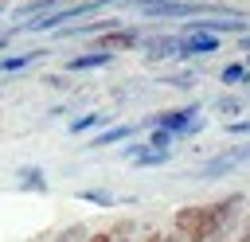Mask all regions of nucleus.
Returning a JSON list of instances; mask_svg holds the SVG:
<instances>
[{"label":"nucleus","instance_id":"1","mask_svg":"<svg viewBox=\"0 0 250 242\" xmlns=\"http://www.w3.org/2000/svg\"><path fill=\"white\" fill-rule=\"evenodd\" d=\"M242 207V195H227L219 203H195V207H184L176 219H172V242H223L230 234V222Z\"/></svg>","mask_w":250,"mask_h":242},{"label":"nucleus","instance_id":"2","mask_svg":"<svg viewBox=\"0 0 250 242\" xmlns=\"http://www.w3.org/2000/svg\"><path fill=\"white\" fill-rule=\"evenodd\" d=\"M195 113H203L199 105H184V109H160V113H152L148 117V125L152 129H168V133H188L199 117Z\"/></svg>","mask_w":250,"mask_h":242},{"label":"nucleus","instance_id":"3","mask_svg":"<svg viewBox=\"0 0 250 242\" xmlns=\"http://www.w3.org/2000/svg\"><path fill=\"white\" fill-rule=\"evenodd\" d=\"M141 16H195L207 12V4H188V0H129Z\"/></svg>","mask_w":250,"mask_h":242},{"label":"nucleus","instance_id":"4","mask_svg":"<svg viewBox=\"0 0 250 242\" xmlns=\"http://www.w3.org/2000/svg\"><path fill=\"white\" fill-rule=\"evenodd\" d=\"M250 160V144H242V148H230V152H223V156H215V160H203L199 164V180H215V176H227L230 168H238V164H246Z\"/></svg>","mask_w":250,"mask_h":242},{"label":"nucleus","instance_id":"5","mask_svg":"<svg viewBox=\"0 0 250 242\" xmlns=\"http://www.w3.org/2000/svg\"><path fill=\"white\" fill-rule=\"evenodd\" d=\"M219 51V35L211 31H184L180 39V59H207Z\"/></svg>","mask_w":250,"mask_h":242},{"label":"nucleus","instance_id":"6","mask_svg":"<svg viewBox=\"0 0 250 242\" xmlns=\"http://www.w3.org/2000/svg\"><path fill=\"white\" fill-rule=\"evenodd\" d=\"M137 43H141V31L137 27H113V31H102L98 51H129Z\"/></svg>","mask_w":250,"mask_h":242},{"label":"nucleus","instance_id":"7","mask_svg":"<svg viewBox=\"0 0 250 242\" xmlns=\"http://www.w3.org/2000/svg\"><path fill=\"white\" fill-rule=\"evenodd\" d=\"M137 133V125H109V129H102V133H94L82 148H105V144H121V141H129Z\"/></svg>","mask_w":250,"mask_h":242},{"label":"nucleus","instance_id":"8","mask_svg":"<svg viewBox=\"0 0 250 242\" xmlns=\"http://www.w3.org/2000/svg\"><path fill=\"white\" fill-rule=\"evenodd\" d=\"M16 183H20L23 191H39V195H47V172H43L39 164H20V168H16Z\"/></svg>","mask_w":250,"mask_h":242},{"label":"nucleus","instance_id":"9","mask_svg":"<svg viewBox=\"0 0 250 242\" xmlns=\"http://www.w3.org/2000/svg\"><path fill=\"white\" fill-rule=\"evenodd\" d=\"M148 62H160V59H180V39L172 35H160V39H148V51H145Z\"/></svg>","mask_w":250,"mask_h":242},{"label":"nucleus","instance_id":"10","mask_svg":"<svg viewBox=\"0 0 250 242\" xmlns=\"http://www.w3.org/2000/svg\"><path fill=\"white\" fill-rule=\"evenodd\" d=\"M109 59H113V51H98V47H94V51H86V55H74V59L66 62V70H74V74H78V70H98V66H105Z\"/></svg>","mask_w":250,"mask_h":242},{"label":"nucleus","instance_id":"11","mask_svg":"<svg viewBox=\"0 0 250 242\" xmlns=\"http://www.w3.org/2000/svg\"><path fill=\"white\" fill-rule=\"evenodd\" d=\"M172 160V152L168 148H148V144H141V152L133 156V164L137 168H156V164H168Z\"/></svg>","mask_w":250,"mask_h":242},{"label":"nucleus","instance_id":"12","mask_svg":"<svg viewBox=\"0 0 250 242\" xmlns=\"http://www.w3.org/2000/svg\"><path fill=\"white\" fill-rule=\"evenodd\" d=\"M43 51H23V55H4L0 59V74H12V70H23V66H31L35 59H39Z\"/></svg>","mask_w":250,"mask_h":242},{"label":"nucleus","instance_id":"13","mask_svg":"<svg viewBox=\"0 0 250 242\" xmlns=\"http://www.w3.org/2000/svg\"><path fill=\"white\" fill-rule=\"evenodd\" d=\"M105 121H109V113H82V117L70 121V133H90V129L105 125Z\"/></svg>","mask_w":250,"mask_h":242},{"label":"nucleus","instance_id":"14","mask_svg":"<svg viewBox=\"0 0 250 242\" xmlns=\"http://www.w3.org/2000/svg\"><path fill=\"white\" fill-rule=\"evenodd\" d=\"M78 199L98 203V207H113V203H117V195H113V191H105V187H82V191H78Z\"/></svg>","mask_w":250,"mask_h":242},{"label":"nucleus","instance_id":"15","mask_svg":"<svg viewBox=\"0 0 250 242\" xmlns=\"http://www.w3.org/2000/svg\"><path fill=\"white\" fill-rule=\"evenodd\" d=\"M55 8H59V0H31V4L16 8V16L27 20V16H47V12H55Z\"/></svg>","mask_w":250,"mask_h":242},{"label":"nucleus","instance_id":"16","mask_svg":"<svg viewBox=\"0 0 250 242\" xmlns=\"http://www.w3.org/2000/svg\"><path fill=\"white\" fill-rule=\"evenodd\" d=\"M246 78H250V66H246V62H227V66H223V82H227V86H238V82H246Z\"/></svg>","mask_w":250,"mask_h":242},{"label":"nucleus","instance_id":"17","mask_svg":"<svg viewBox=\"0 0 250 242\" xmlns=\"http://www.w3.org/2000/svg\"><path fill=\"white\" fill-rule=\"evenodd\" d=\"M172 137H176V133H168V129H152V133H148V148H168V152H172Z\"/></svg>","mask_w":250,"mask_h":242},{"label":"nucleus","instance_id":"18","mask_svg":"<svg viewBox=\"0 0 250 242\" xmlns=\"http://www.w3.org/2000/svg\"><path fill=\"white\" fill-rule=\"evenodd\" d=\"M215 109H219V113H242V98L223 94V98H215Z\"/></svg>","mask_w":250,"mask_h":242},{"label":"nucleus","instance_id":"19","mask_svg":"<svg viewBox=\"0 0 250 242\" xmlns=\"http://www.w3.org/2000/svg\"><path fill=\"white\" fill-rule=\"evenodd\" d=\"M55 242H86V226H66Z\"/></svg>","mask_w":250,"mask_h":242},{"label":"nucleus","instance_id":"20","mask_svg":"<svg viewBox=\"0 0 250 242\" xmlns=\"http://www.w3.org/2000/svg\"><path fill=\"white\" fill-rule=\"evenodd\" d=\"M164 82H168V86H176V90H188V86H191L195 78H191V74H168Z\"/></svg>","mask_w":250,"mask_h":242},{"label":"nucleus","instance_id":"21","mask_svg":"<svg viewBox=\"0 0 250 242\" xmlns=\"http://www.w3.org/2000/svg\"><path fill=\"white\" fill-rule=\"evenodd\" d=\"M227 133L234 137V133H250V121H227Z\"/></svg>","mask_w":250,"mask_h":242},{"label":"nucleus","instance_id":"22","mask_svg":"<svg viewBox=\"0 0 250 242\" xmlns=\"http://www.w3.org/2000/svg\"><path fill=\"white\" fill-rule=\"evenodd\" d=\"M238 51H246V55H250V31H246V35H238Z\"/></svg>","mask_w":250,"mask_h":242},{"label":"nucleus","instance_id":"23","mask_svg":"<svg viewBox=\"0 0 250 242\" xmlns=\"http://www.w3.org/2000/svg\"><path fill=\"white\" fill-rule=\"evenodd\" d=\"M86 242H113V234H86Z\"/></svg>","mask_w":250,"mask_h":242},{"label":"nucleus","instance_id":"24","mask_svg":"<svg viewBox=\"0 0 250 242\" xmlns=\"http://www.w3.org/2000/svg\"><path fill=\"white\" fill-rule=\"evenodd\" d=\"M234 242H250V222H246V230H242V234H238Z\"/></svg>","mask_w":250,"mask_h":242},{"label":"nucleus","instance_id":"25","mask_svg":"<svg viewBox=\"0 0 250 242\" xmlns=\"http://www.w3.org/2000/svg\"><path fill=\"white\" fill-rule=\"evenodd\" d=\"M145 242H172V238H164V234H148Z\"/></svg>","mask_w":250,"mask_h":242},{"label":"nucleus","instance_id":"26","mask_svg":"<svg viewBox=\"0 0 250 242\" xmlns=\"http://www.w3.org/2000/svg\"><path fill=\"white\" fill-rule=\"evenodd\" d=\"M4 47H8V35H0V51H4Z\"/></svg>","mask_w":250,"mask_h":242},{"label":"nucleus","instance_id":"27","mask_svg":"<svg viewBox=\"0 0 250 242\" xmlns=\"http://www.w3.org/2000/svg\"><path fill=\"white\" fill-rule=\"evenodd\" d=\"M113 242H133V238H113Z\"/></svg>","mask_w":250,"mask_h":242},{"label":"nucleus","instance_id":"28","mask_svg":"<svg viewBox=\"0 0 250 242\" xmlns=\"http://www.w3.org/2000/svg\"><path fill=\"white\" fill-rule=\"evenodd\" d=\"M246 66H250V55H246Z\"/></svg>","mask_w":250,"mask_h":242},{"label":"nucleus","instance_id":"29","mask_svg":"<svg viewBox=\"0 0 250 242\" xmlns=\"http://www.w3.org/2000/svg\"><path fill=\"white\" fill-rule=\"evenodd\" d=\"M0 12H4V4H0Z\"/></svg>","mask_w":250,"mask_h":242}]
</instances>
